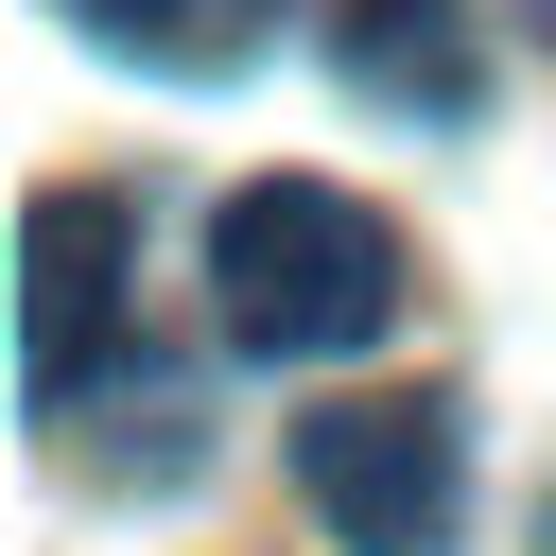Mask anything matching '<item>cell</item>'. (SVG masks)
Masks as SVG:
<instances>
[{
  "instance_id": "6da1fadb",
  "label": "cell",
  "mask_w": 556,
  "mask_h": 556,
  "mask_svg": "<svg viewBox=\"0 0 556 556\" xmlns=\"http://www.w3.org/2000/svg\"><path fill=\"white\" fill-rule=\"evenodd\" d=\"M400 313V226L348 208L330 174H243L208 208V330L261 365H330Z\"/></svg>"
},
{
  "instance_id": "7a4b0ae2",
  "label": "cell",
  "mask_w": 556,
  "mask_h": 556,
  "mask_svg": "<svg viewBox=\"0 0 556 556\" xmlns=\"http://www.w3.org/2000/svg\"><path fill=\"white\" fill-rule=\"evenodd\" d=\"M295 504H313L348 556H434L452 504H469V417H452L434 382L313 400V417H295Z\"/></svg>"
},
{
  "instance_id": "3957f363",
  "label": "cell",
  "mask_w": 556,
  "mask_h": 556,
  "mask_svg": "<svg viewBox=\"0 0 556 556\" xmlns=\"http://www.w3.org/2000/svg\"><path fill=\"white\" fill-rule=\"evenodd\" d=\"M104 330H122V191H35L17 208V382H35V417L87 400Z\"/></svg>"
},
{
  "instance_id": "277c9868",
  "label": "cell",
  "mask_w": 556,
  "mask_h": 556,
  "mask_svg": "<svg viewBox=\"0 0 556 556\" xmlns=\"http://www.w3.org/2000/svg\"><path fill=\"white\" fill-rule=\"evenodd\" d=\"M330 70H348V104H382V122H469V104H486L469 0H330Z\"/></svg>"
},
{
  "instance_id": "5b68a950",
  "label": "cell",
  "mask_w": 556,
  "mask_h": 556,
  "mask_svg": "<svg viewBox=\"0 0 556 556\" xmlns=\"http://www.w3.org/2000/svg\"><path fill=\"white\" fill-rule=\"evenodd\" d=\"M70 35H104L122 70H174V87H208V70H243L261 52V17L278 0H52Z\"/></svg>"
},
{
  "instance_id": "8992f818",
  "label": "cell",
  "mask_w": 556,
  "mask_h": 556,
  "mask_svg": "<svg viewBox=\"0 0 556 556\" xmlns=\"http://www.w3.org/2000/svg\"><path fill=\"white\" fill-rule=\"evenodd\" d=\"M539 556H556V504H539Z\"/></svg>"
}]
</instances>
